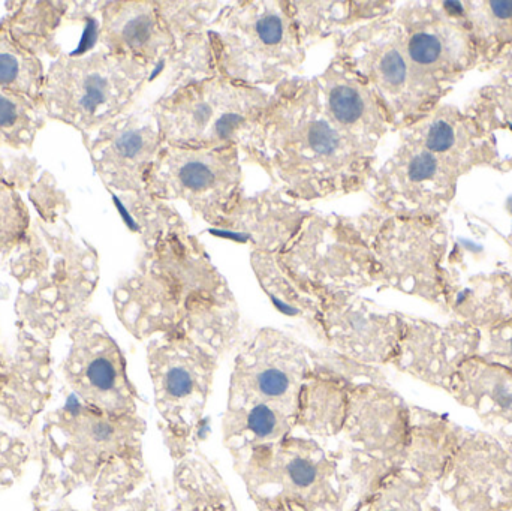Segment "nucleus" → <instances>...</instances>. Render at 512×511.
Instances as JSON below:
<instances>
[{
    "label": "nucleus",
    "mask_w": 512,
    "mask_h": 511,
    "mask_svg": "<svg viewBox=\"0 0 512 511\" xmlns=\"http://www.w3.org/2000/svg\"><path fill=\"white\" fill-rule=\"evenodd\" d=\"M376 146L337 128L315 77L277 84L240 144L243 161L261 168L274 188L297 203L363 191L373 176Z\"/></svg>",
    "instance_id": "obj_1"
},
{
    "label": "nucleus",
    "mask_w": 512,
    "mask_h": 511,
    "mask_svg": "<svg viewBox=\"0 0 512 511\" xmlns=\"http://www.w3.org/2000/svg\"><path fill=\"white\" fill-rule=\"evenodd\" d=\"M230 290L191 230L168 234L144 246L134 272L117 288V314L140 341L183 335L206 303Z\"/></svg>",
    "instance_id": "obj_2"
},
{
    "label": "nucleus",
    "mask_w": 512,
    "mask_h": 511,
    "mask_svg": "<svg viewBox=\"0 0 512 511\" xmlns=\"http://www.w3.org/2000/svg\"><path fill=\"white\" fill-rule=\"evenodd\" d=\"M231 461L256 511H346L351 504L337 450L297 432Z\"/></svg>",
    "instance_id": "obj_3"
},
{
    "label": "nucleus",
    "mask_w": 512,
    "mask_h": 511,
    "mask_svg": "<svg viewBox=\"0 0 512 511\" xmlns=\"http://www.w3.org/2000/svg\"><path fill=\"white\" fill-rule=\"evenodd\" d=\"M409 435L411 404L381 369L352 380L345 425L333 443L351 489L349 509L405 467Z\"/></svg>",
    "instance_id": "obj_4"
},
{
    "label": "nucleus",
    "mask_w": 512,
    "mask_h": 511,
    "mask_svg": "<svg viewBox=\"0 0 512 511\" xmlns=\"http://www.w3.org/2000/svg\"><path fill=\"white\" fill-rule=\"evenodd\" d=\"M212 32L218 74L265 90L295 77L309 50L288 0L225 3Z\"/></svg>",
    "instance_id": "obj_5"
},
{
    "label": "nucleus",
    "mask_w": 512,
    "mask_h": 511,
    "mask_svg": "<svg viewBox=\"0 0 512 511\" xmlns=\"http://www.w3.org/2000/svg\"><path fill=\"white\" fill-rule=\"evenodd\" d=\"M270 93L215 75L165 90L150 113L167 146L240 147L267 107Z\"/></svg>",
    "instance_id": "obj_6"
},
{
    "label": "nucleus",
    "mask_w": 512,
    "mask_h": 511,
    "mask_svg": "<svg viewBox=\"0 0 512 511\" xmlns=\"http://www.w3.org/2000/svg\"><path fill=\"white\" fill-rule=\"evenodd\" d=\"M218 356L185 335L158 336L147 345L159 429L173 462L200 449Z\"/></svg>",
    "instance_id": "obj_7"
},
{
    "label": "nucleus",
    "mask_w": 512,
    "mask_h": 511,
    "mask_svg": "<svg viewBox=\"0 0 512 511\" xmlns=\"http://www.w3.org/2000/svg\"><path fill=\"white\" fill-rule=\"evenodd\" d=\"M150 75L141 63L107 50L71 57L57 62L48 74L45 102L69 125L98 132L126 113Z\"/></svg>",
    "instance_id": "obj_8"
},
{
    "label": "nucleus",
    "mask_w": 512,
    "mask_h": 511,
    "mask_svg": "<svg viewBox=\"0 0 512 511\" xmlns=\"http://www.w3.org/2000/svg\"><path fill=\"white\" fill-rule=\"evenodd\" d=\"M280 261L316 293L376 287V263L357 216L312 210Z\"/></svg>",
    "instance_id": "obj_9"
},
{
    "label": "nucleus",
    "mask_w": 512,
    "mask_h": 511,
    "mask_svg": "<svg viewBox=\"0 0 512 511\" xmlns=\"http://www.w3.org/2000/svg\"><path fill=\"white\" fill-rule=\"evenodd\" d=\"M239 146L186 149L167 146L146 179V191L167 203H183L213 227L243 188Z\"/></svg>",
    "instance_id": "obj_10"
},
{
    "label": "nucleus",
    "mask_w": 512,
    "mask_h": 511,
    "mask_svg": "<svg viewBox=\"0 0 512 511\" xmlns=\"http://www.w3.org/2000/svg\"><path fill=\"white\" fill-rule=\"evenodd\" d=\"M322 362L324 350H313L282 330L262 327L237 351L228 384V402H265L298 408L301 389Z\"/></svg>",
    "instance_id": "obj_11"
},
{
    "label": "nucleus",
    "mask_w": 512,
    "mask_h": 511,
    "mask_svg": "<svg viewBox=\"0 0 512 511\" xmlns=\"http://www.w3.org/2000/svg\"><path fill=\"white\" fill-rule=\"evenodd\" d=\"M312 335L345 359L381 369L391 366L402 338V315L384 311L358 293H319L318 308L307 326Z\"/></svg>",
    "instance_id": "obj_12"
},
{
    "label": "nucleus",
    "mask_w": 512,
    "mask_h": 511,
    "mask_svg": "<svg viewBox=\"0 0 512 511\" xmlns=\"http://www.w3.org/2000/svg\"><path fill=\"white\" fill-rule=\"evenodd\" d=\"M436 488L457 511H512V444L489 431L463 429Z\"/></svg>",
    "instance_id": "obj_13"
},
{
    "label": "nucleus",
    "mask_w": 512,
    "mask_h": 511,
    "mask_svg": "<svg viewBox=\"0 0 512 511\" xmlns=\"http://www.w3.org/2000/svg\"><path fill=\"white\" fill-rule=\"evenodd\" d=\"M65 377L86 407L113 416L138 414L140 396L129 378L125 356L101 324L87 321L77 330Z\"/></svg>",
    "instance_id": "obj_14"
},
{
    "label": "nucleus",
    "mask_w": 512,
    "mask_h": 511,
    "mask_svg": "<svg viewBox=\"0 0 512 511\" xmlns=\"http://www.w3.org/2000/svg\"><path fill=\"white\" fill-rule=\"evenodd\" d=\"M357 221L375 258L376 287L435 296V245L421 225L375 209Z\"/></svg>",
    "instance_id": "obj_15"
},
{
    "label": "nucleus",
    "mask_w": 512,
    "mask_h": 511,
    "mask_svg": "<svg viewBox=\"0 0 512 511\" xmlns=\"http://www.w3.org/2000/svg\"><path fill=\"white\" fill-rule=\"evenodd\" d=\"M334 57L372 86L391 120L406 117L411 99L412 65L402 39L384 17L361 24L334 38Z\"/></svg>",
    "instance_id": "obj_16"
},
{
    "label": "nucleus",
    "mask_w": 512,
    "mask_h": 511,
    "mask_svg": "<svg viewBox=\"0 0 512 511\" xmlns=\"http://www.w3.org/2000/svg\"><path fill=\"white\" fill-rule=\"evenodd\" d=\"M403 329L393 366L433 389L450 392L460 369L480 351L477 330L438 327L402 315Z\"/></svg>",
    "instance_id": "obj_17"
},
{
    "label": "nucleus",
    "mask_w": 512,
    "mask_h": 511,
    "mask_svg": "<svg viewBox=\"0 0 512 511\" xmlns=\"http://www.w3.org/2000/svg\"><path fill=\"white\" fill-rule=\"evenodd\" d=\"M310 212L274 186L255 194L242 189L230 209L210 227V233L248 245L251 252L279 254L300 231Z\"/></svg>",
    "instance_id": "obj_18"
},
{
    "label": "nucleus",
    "mask_w": 512,
    "mask_h": 511,
    "mask_svg": "<svg viewBox=\"0 0 512 511\" xmlns=\"http://www.w3.org/2000/svg\"><path fill=\"white\" fill-rule=\"evenodd\" d=\"M164 146L152 113L123 114L96 132L93 161L110 188L120 194L140 192Z\"/></svg>",
    "instance_id": "obj_19"
},
{
    "label": "nucleus",
    "mask_w": 512,
    "mask_h": 511,
    "mask_svg": "<svg viewBox=\"0 0 512 511\" xmlns=\"http://www.w3.org/2000/svg\"><path fill=\"white\" fill-rule=\"evenodd\" d=\"M376 371L324 350L321 368L301 389L295 432L333 446L345 425L352 380Z\"/></svg>",
    "instance_id": "obj_20"
},
{
    "label": "nucleus",
    "mask_w": 512,
    "mask_h": 511,
    "mask_svg": "<svg viewBox=\"0 0 512 511\" xmlns=\"http://www.w3.org/2000/svg\"><path fill=\"white\" fill-rule=\"evenodd\" d=\"M224 5L221 2H156L174 39L173 54L167 63V90L219 75L212 26Z\"/></svg>",
    "instance_id": "obj_21"
},
{
    "label": "nucleus",
    "mask_w": 512,
    "mask_h": 511,
    "mask_svg": "<svg viewBox=\"0 0 512 511\" xmlns=\"http://www.w3.org/2000/svg\"><path fill=\"white\" fill-rule=\"evenodd\" d=\"M315 80L331 122L346 134L378 146L393 120L372 86L337 57Z\"/></svg>",
    "instance_id": "obj_22"
},
{
    "label": "nucleus",
    "mask_w": 512,
    "mask_h": 511,
    "mask_svg": "<svg viewBox=\"0 0 512 511\" xmlns=\"http://www.w3.org/2000/svg\"><path fill=\"white\" fill-rule=\"evenodd\" d=\"M104 6L99 30L104 50L135 60L152 72L167 65L174 39L156 2H110Z\"/></svg>",
    "instance_id": "obj_23"
},
{
    "label": "nucleus",
    "mask_w": 512,
    "mask_h": 511,
    "mask_svg": "<svg viewBox=\"0 0 512 511\" xmlns=\"http://www.w3.org/2000/svg\"><path fill=\"white\" fill-rule=\"evenodd\" d=\"M448 395L474 411L487 431L512 444V371L483 360H469Z\"/></svg>",
    "instance_id": "obj_24"
},
{
    "label": "nucleus",
    "mask_w": 512,
    "mask_h": 511,
    "mask_svg": "<svg viewBox=\"0 0 512 511\" xmlns=\"http://www.w3.org/2000/svg\"><path fill=\"white\" fill-rule=\"evenodd\" d=\"M297 407L265 402H227L222 443L231 456L277 443L297 431Z\"/></svg>",
    "instance_id": "obj_25"
},
{
    "label": "nucleus",
    "mask_w": 512,
    "mask_h": 511,
    "mask_svg": "<svg viewBox=\"0 0 512 511\" xmlns=\"http://www.w3.org/2000/svg\"><path fill=\"white\" fill-rule=\"evenodd\" d=\"M173 464L165 482L170 511H239L224 477L200 449Z\"/></svg>",
    "instance_id": "obj_26"
},
{
    "label": "nucleus",
    "mask_w": 512,
    "mask_h": 511,
    "mask_svg": "<svg viewBox=\"0 0 512 511\" xmlns=\"http://www.w3.org/2000/svg\"><path fill=\"white\" fill-rule=\"evenodd\" d=\"M463 429L445 414L411 405V435L403 468L438 485L459 446Z\"/></svg>",
    "instance_id": "obj_27"
},
{
    "label": "nucleus",
    "mask_w": 512,
    "mask_h": 511,
    "mask_svg": "<svg viewBox=\"0 0 512 511\" xmlns=\"http://www.w3.org/2000/svg\"><path fill=\"white\" fill-rule=\"evenodd\" d=\"M385 2H357V0H328V2H300L288 0L289 12L297 23L307 47L328 38H336L361 24L384 17L388 11Z\"/></svg>",
    "instance_id": "obj_28"
},
{
    "label": "nucleus",
    "mask_w": 512,
    "mask_h": 511,
    "mask_svg": "<svg viewBox=\"0 0 512 511\" xmlns=\"http://www.w3.org/2000/svg\"><path fill=\"white\" fill-rule=\"evenodd\" d=\"M251 267L259 287L279 314L301 321L306 327L312 323L319 293L294 275L279 255L252 251Z\"/></svg>",
    "instance_id": "obj_29"
},
{
    "label": "nucleus",
    "mask_w": 512,
    "mask_h": 511,
    "mask_svg": "<svg viewBox=\"0 0 512 511\" xmlns=\"http://www.w3.org/2000/svg\"><path fill=\"white\" fill-rule=\"evenodd\" d=\"M346 511H442L435 483L402 468L375 492Z\"/></svg>",
    "instance_id": "obj_30"
},
{
    "label": "nucleus",
    "mask_w": 512,
    "mask_h": 511,
    "mask_svg": "<svg viewBox=\"0 0 512 511\" xmlns=\"http://www.w3.org/2000/svg\"><path fill=\"white\" fill-rule=\"evenodd\" d=\"M116 201L129 227L140 236L143 248L153 245L168 234L189 231L188 224L176 207L146 189L120 194Z\"/></svg>",
    "instance_id": "obj_31"
},
{
    "label": "nucleus",
    "mask_w": 512,
    "mask_h": 511,
    "mask_svg": "<svg viewBox=\"0 0 512 511\" xmlns=\"http://www.w3.org/2000/svg\"><path fill=\"white\" fill-rule=\"evenodd\" d=\"M44 77L35 56L0 33V89L29 99L38 95Z\"/></svg>",
    "instance_id": "obj_32"
},
{
    "label": "nucleus",
    "mask_w": 512,
    "mask_h": 511,
    "mask_svg": "<svg viewBox=\"0 0 512 511\" xmlns=\"http://www.w3.org/2000/svg\"><path fill=\"white\" fill-rule=\"evenodd\" d=\"M35 125V114L26 98L0 89V140L14 143L26 138Z\"/></svg>",
    "instance_id": "obj_33"
},
{
    "label": "nucleus",
    "mask_w": 512,
    "mask_h": 511,
    "mask_svg": "<svg viewBox=\"0 0 512 511\" xmlns=\"http://www.w3.org/2000/svg\"><path fill=\"white\" fill-rule=\"evenodd\" d=\"M406 32L405 39H402L403 47L412 66L430 68L441 59L444 47L438 35L418 27H409Z\"/></svg>",
    "instance_id": "obj_34"
},
{
    "label": "nucleus",
    "mask_w": 512,
    "mask_h": 511,
    "mask_svg": "<svg viewBox=\"0 0 512 511\" xmlns=\"http://www.w3.org/2000/svg\"><path fill=\"white\" fill-rule=\"evenodd\" d=\"M477 359L512 371V323L495 327L481 336Z\"/></svg>",
    "instance_id": "obj_35"
},
{
    "label": "nucleus",
    "mask_w": 512,
    "mask_h": 511,
    "mask_svg": "<svg viewBox=\"0 0 512 511\" xmlns=\"http://www.w3.org/2000/svg\"><path fill=\"white\" fill-rule=\"evenodd\" d=\"M26 458L23 446L0 432V491L17 482Z\"/></svg>",
    "instance_id": "obj_36"
},
{
    "label": "nucleus",
    "mask_w": 512,
    "mask_h": 511,
    "mask_svg": "<svg viewBox=\"0 0 512 511\" xmlns=\"http://www.w3.org/2000/svg\"><path fill=\"white\" fill-rule=\"evenodd\" d=\"M111 511H170L167 486L152 477L140 491Z\"/></svg>",
    "instance_id": "obj_37"
},
{
    "label": "nucleus",
    "mask_w": 512,
    "mask_h": 511,
    "mask_svg": "<svg viewBox=\"0 0 512 511\" xmlns=\"http://www.w3.org/2000/svg\"><path fill=\"white\" fill-rule=\"evenodd\" d=\"M456 134H454L453 126L445 120H436L427 128L424 135V146L427 152L444 153L448 152L454 146Z\"/></svg>",
    "instance_id": "obj_38"
},
{
    "label": "nucleus",
    "mask_w": 512,
    "mask_h": 511,
    "mask_svg": "<svg viewBox=\"0 0 512 511\" xmlns=\"http://www.w3.org/2000/svg\"><path fill=\"white\" fill-rule=\"evenodd\" d=\"M17 227L11 224V212L0 207V248H5L14 239Z\"/></svg>",
    "instance_id": "obj_39"
},
{
    "label": "nucleus",
    "mask_w": 512,
    "mask_h": 511,
    "mask_svg": "<svg viewBox=\"0 0 512 511\" xmlns=\"http://www.w3.org/2000/svg\"><path fill=\"white\" fill-rule=\"evenodd\" d=\"M493 14L498 18H511L512 17V2H490Z\"/></svg>",
    "instance_id": "obj_40"
},
{
    "label": "nucleus",
    "mask_w": 512,
    "mask_h": 511,
    "mask_svg": "<svg viewBox=\"0 0 512 511\" xmlns=\"http://www.w3.org/2000/svg\"><path fill=\"white\" fill-rule=\"evenodd\" d=\"M444 6H447V9H450L451 12H456V14H462L463 12L462 3L459 2H445Z\"/></svg>",
    "instance_id": "obj_41"
}]
</instances>
